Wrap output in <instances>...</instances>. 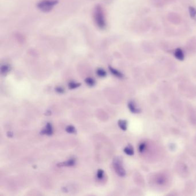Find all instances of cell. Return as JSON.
<instances>
[{
	"mask_svg": "<svg viewBox=\"0 0 196 196\" xmlns=\"http://www.w3.org/2000/svg\"><path fill=\"white\" fill-rule=\"evenodd\" d=\"M97 74L100 77H104L107 75V72L104 70L102 68H99L97 70Z\"/></svg>",
	"mask_w": 196,
	"mask_h": 196,
	"instance_id": "12",
	"label": "cell"
},
{
	"mask_svg": "<svg viewBox=\"0 0 196 196\" xmlns=\"http://www.w3.org/2000/svg\"><path fill=\"white\" fill-rule=\"evenodd\" d=\"M58 3V0H42L38 4L37 7L42 12H48L51 11Z\"/></svg>",
	"mask_w": 196,
	"mask_h": 196,
	"instance_id": "2",
	"label": "cell"
},
{
	"mask_svg": "<svg viewBox=\"0 0 196 196\" xmlns=\"http://www.w3.org/2000/svg\"><path fill=\"white\" fill-rule=\"evenodd\" d=\"M85 82L86 83V84H87L88 85L90 86H93L95 85V81L91 78H87L86 79H85Z\"/></svg>",
	"mask_w": 196,
	"mask_h": 196,
	"instance_id": "13",
	"label": "cell"
},
{
	"mask_svg": "<svg viewBox=\"0 0 196 196\" xmlns=\"http://www.w3.org/2000/svg\"><path fill=\"white\" fill-rule=\"evenodd\" d=\"M113 167L116 173L120 177H124L126 175V171L123 167L122 161L120 158H115L113 162Z\"/></svg>",
	"mask_w": 196,
	"mask_h": 196,
	"instance_id": "3",
	"label": "cell"
},
{
	"mask_svg": "<svg viewBox=\"0 0 196 196\" xmlns=\"http://www.w3.org/2000/svg\"><path fill=\"white\" fill-rule=\"evenodd\" d=\"M124 151L125 152L126 154H127L128 155H132L134 154V149L131 146H128L125 148L124 150Z\"/></svg>",
	"mask_w": 196,
	"mask_h": 196,
	"instance_id": "11",
	"label": "cell"
},
{
	"mask_svg": "<svg viewBox=\"0 0 196 196\" xmlns=\"http://www.w3.org/2000/svg\"><path fill=\"white\" fill-rule=\"evenodd\" d=\"M52 133H53L52 127L50 123H47L46 128L42 131H41L42 134H45L47 135H51Z\"/></svg>",
	"mask_w": 196,
	"mask_h": 196,
	"instance_id": "4",
	"label": "cell"
},
{
	"mask_svg": "<svg viewBox=\"0 0 196 196\" xmlns=\"http://www.w3.org/2000/svg\"><path fill=\"white\" fill-rule=\"evenodd\" d=\"M109 71L111 72V73L113 75H114L115 76H116L118 78H123V74L121 72L118 71L117 70L113 68V67H112L111 66L109 67Z\"/></svg>",
	"mask_w": 196,
	"mask_h": 196,
	"instance_id": "8",
	"label": "cell"
},
{
	"mask_svg": "<svg viewBox=\"0 0 196 196\" xmlns=\"http://www.w3.org/2000/svg\"><path fill=\"white\" fill-rule=\"evenodd\" d=\"M174 55L175 58L179 60H183L185 58L183 52L181 48H177L175 50V52H174Z\"/></svg>",
	"mask_w": 196,
	"mask_h": 196,
	"instance_id": "5",
	"label": "cell"
},
{
	"mask_svg": "<svg viewBox=\"0 0 196 196\" xmlns=\"http://www.w3.org/2000/svg\"><path fill=\"white\" fill-rule=\"evenodd\" d=\"M94 18L96 24L100 29H104L105 28L106 22L104 12L103 11L102 8L100 5L96 6L95 8L94 13Z\"/></svg>",
	"mask_w": 196,
	"mask_h": 196,
	"instance_id": "1",
	"label": "cell"
},
{
	"mask_svg": "<svg viewBox=\"0 0 196 196\" xmlns=\"http://www.w3.org/2000/svg\"><path fill=\"white\" fill-rule=\"evenodd\" d=\"M189 13L191 17H194L196 16V9H195L193 7H190L189 8Z\"/></svg>",
	"mask_w": 196,
	"mask_h": 196,
	"instance_id": "15",
	"label": "cell"
},
{
	"mask_svg": "<svg viewBox=\"0 0 196 196\" xmlns=\"http://www.w3.org/2000/svg\"><path fill=\"white\" fill-rule=\"evenodd\" d=\"M81 86V83H75V82H70L68 83V87L70 89H75L79 86Z\"/></svg>",
	"mask_w": 196,
	"mask_h": 196,
	"instance_id": "14",
	"label": "cell"
},
{
	"mask_svg": "<svg viewBox=\"0 0 196 196\" xmlns=\"http://www.w3.org/2000/svg\"><path fill=\"white\" fill-rule=\"evenodd\" d=\"M146 145L144 143H142L139 146V151L140 152H143L145 150Z\"/></svg>",
	"mask_w": 196,
	"mask_h": 196,
	"instance_id": "19",
	"label": "cell"
},
{
	"mask_svg": "<svg viewBox=\"0 0 196 196\" xmlns=\"http://www.w3.org/2000/svg\"><path fill=\"white\" fill-rule=\"evenodd\" d=\"M128 108L132 113H138L140 112V110L136 107V104L133 101H131L128 103Z\"/></svg>",
	"mask_w": 196,
	"mask_h": 196,
	"instance_id": "6",
	"label": "cell"
},
{
	"mask_svg": "<svg viewBox=\"0 0 196 196\" xmlns=\"http://www.w3.org/2000/svg\"><path fill=\"white\" fill-rule=\"evenodd\" d=\"M104 172L103 170L101 169L97 171V178L100 179H102L104 177Z\"/></svg>",
	"mask_w": 196,
	"mask_h": 196,
	"instance_id": "17",
	"label": "cell"
},
{
	"mask_svg": "<svg viewBox=\"0 0 196 196\" xmlns=\"http://www.w3.org/2000/svg\"><path fill=\"white\" fill-rule=\"evenodd\" d=\"M55 90H56V91L59 93H63L64 92V89L61 87H58L56 88Z\"/></svg>",
	"mask_w": 196,
	"mask_h": 196,
	"instance_id": "18",
	"label": "cell"
},
{
	"mask_svg": "<svg viewBox=\"0 0 196 196\" xmlns=\"http://www.w3.org/2000/svg\"><path fill=\"white\" fill-rule=\"evenodd\" d=\"M66 131H67V132L70 133V134H74L76 132L75 128H74V127L72 126H69L67 127V128H66Z\"/></svg>",
	"mask_w": 196,
	"mask_h": 196,
	"instance_id": "16",
	"label": "cell"
},
{
	"mask_svg": "<svg viewBox=\"0 0 196 196\" xmlns=\"http://www.w3.org/2000/svg\"><path fill=\"white\" fill-rule=\"evenodd\" d=\"M118 124H119V126L120 127V128L125 131L127 130V122L126 121V120H120L118 122Z\"/></svg>",
	"mask_w": 196,
	"mask_h": 196,
	"instance_id": "10",
	"label": "cell"
},
{
	"mask_svg": "<svg viewBox=\"0 0 196 196\" xmlns=\"http://www.w3.org/2000/svg\"><path fill=\"white\" fill-rule=\"evenodd\" d=\"M10 66L8 64H4L1 67V72L3 75L7 74L10 71Z\"/></svg>",
	"mask_w": 196,
	"mask_h": 196,
	"instance_id": "9",
	"label": "cell"
},
{
	"mask_svg": "<svg viewBox=\"0 0 196 196\" xmlns=\"http://www.w3.org/2000/svg\"><path fill=\"white\" fill-rule=\"evenodd\" d=\"M75 164V160L74 159H70V160L58 164V166H72Z\"/></svg>",
	"mask_w": 196,
	"mask_h": 196,
	"instance_id": "7",
	"label": "cell"
}]
</instances>
